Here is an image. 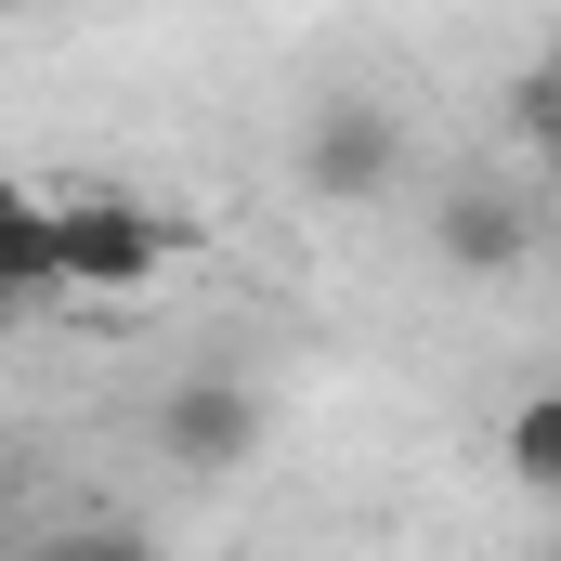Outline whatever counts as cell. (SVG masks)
Segmentation results:
<instances>
[{
  "label": "cell",
  "instance_id": "277c9868",
  "mask_svg": "<svg viewBox=\"0 0 561 561\" xmlns=\"http://www.w3.org/2000/svg\"><path fill=\"white\" fill-rule=\"evenodd\" d=\"M431 236H444V262H457V275H523V249H549V236H536V209H523L510 183H483V170H470V183H444Z\"/></svg>",
  "mask_w": 561,
  "mask_h": 561
},
{
  "label": "cell",
  "instance_id": "8992f818",
  "mask_svg": "<svg viewBox=\"0 0 561 561\" xmlns=\"http://www.w3.org/2000/svg\"><path fill=\"white\" fill-rule=\"evenodd\" d=\"M496 457H510V483H523V496H561V392H523L510 431H496Z\"/></svg>",
  "mask_w": 561,
  "mask_h": 561
},
{
  "label": "cell",
  "instance_id": "52a82bcc",
  "mask_svg": "<svg viewBox=\"0 0 561 561\" xmlns=\"http://www.w3.org/2000/svg\"><path fill=\"white\" fill-rule=\"evenodd\" d=\"M510 131L536 144V170H561V53H549V66H523V92H510Z\"/></svg>",
  "mask_w": 561,
  "mask_h": 561
},
{
  "label": "cell",
  "instance_id": "6da1fadb",
  "mask_svg": "<svg viewBox=\"0 0 561 561\" xmlns=\"http://www.w3.org/2000/svg\"><path fill=\"white\" fill-rule=\"evenodd\" d=\"M170 222L131 209V196H53V275L79 287V300H144V287L170 275Z\"/></svg>",
  "mask_w": 561,
  "mask_h": 561
},
{
  "label": "cell",
  "instance_id": "8fae6325",
  "mask_svg": "<svg viewBox=\"0 0 561 561\" xmlns=\"http://www.w3.org/2000/svg\"><path fill=\"white\" fill-rule=\"evenodd\" d=\"M549 249H561V236H549Z\"/></svg>",
  "mask_w": 561,
  "mask_h": 561
},
{
  "label": "cell",
  "instance_id": "3957f363",
  "mask_svg": "<svg viewBox=\"0 0 561 561\" xmlns=\"http://www.w3.org/2000/svg\"><path fill=\"white\" fill-rule=\"evenodd\" d=\"M249 444H262L249 379H170V392H157V457H170V470H236Z\"/></svg>",
  "mask_w": 561,
  "mask_h": 561
},
{
  "label": "cell",
  "instance_id": "7a4b0ae2",
  "mask_svg": "<svg viewBox=\"0 0 561 561\" xmlns=\"http://www.w3.org/2000/svg\"><path fill=\"white\" fill-rule=\"evenodd\" d=\"M392 170H405L392 105H313V118H300V183H313V196H379Z\"/></svg>",
  "mask_w": 561,
  "mask_h": 561
},
{
  "label": "cell",
  "instance_id": "ba28073f",
  "mask_svg": "<svg viewBox=\"0 0 561 561\" xmlns=\"http://www.w3.org/2000/svg\"><path fill=\"white\" fill-rule=\"evenodd\" d=\"M53 561H157V549H131V536H92V549H53Z\"/></svg>",
  "mask_w": 561,
  "mask_h": 561
},
{
  "label": "cell",
  "instance_id": "5b68a950",
  "mask_svg": "<svg viewBox=\"0 0 561 561\" xmlns=\"http://www.w3.org/2000/svg\"><path fill=\"white\" fill-rule=\"evenodd\" d=\"M0 287H13V300L66 287L53 275V196H26V183H0Z\"/></svg>",
  "mask_w": 561,
  "mask_h": 561
},
{
  "label": "cell",
  "instance_id": "9c48e42d",
  "mask_svg": "<svg viewBox=\"0 0 561 561\" xmlns=\"http://www.w3.org/2000/svg\"><path fill=\"white\" fill-rule=\"evenodd\" d=\"M13 313H26V300H13V287H0V327H13Z\"/></svg>",
  "mask_w": 561,
  "mask_h": 561
},
{
  "label": "cell",
  "instance_id": "30bf717a",
  "mask_svg": "<svg viewBox=\"0 0 561 561\" xmlns=\"http://www.w3.org/2000/svg\"><path fill=\"white\" fill-rule=\"evenodd\" d=\"M0 13H26V0H0Z\"/></svg>",
  "mask_w": 561,
  "mask_h": 561
}]
</instances>
